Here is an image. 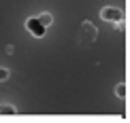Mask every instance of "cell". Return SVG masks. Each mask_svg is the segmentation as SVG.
I'll return each instance as SVG.
<instances>
[{
  "label": "cell",
  "mask_w": 130,
  "mask_h": 123,
  "mask_svg": "<svg viewBox=\"0 0 130 123\" xmlns=\"http://www.w3.org/2000/svg\"><path fill=\"white\" fill-rule=\"evenodd\" d=\"M41 23H43V26H49V23H51V15H47V13L41 15Z\"/></svg>",
  "instance_id": "obj_3"
},
{
  "label": "cell",
  "mask_w": 130,
  "mask_h": 123,
  "mask_svg": "<svg viewBox=\"0 0 130 123\" xmlns=\"http://www.w3.org/2000/svg\"><path fill=\"white\" fill-rule=\"evenodd\" d=\"M102 17H113V19H120V11H113V9H105V11H102Z\"/></svg>",
  "instance_id": "obj_2"
},
{
  "label": "cell",
  "mask_w": 130,
  "mask_h": 123,
  "mask_svg": "<svg viewBox=\"0 0 130 123\" xmlns=\"http://www.w3.org/2000/svg\"><path fill=\"white\" fill-rule=\"evenodd\" d=\"M7 74H9L7 70H2V68H0V79H7Z\"/></svg>",
  "instance_id": "obj_4"
},
{
  "label": "cell",
  "mask_w": 130,
  "mask_h": 123,
  "mask_svg": "<svg viewBox=\"0 0 130 123\" xmlns=\"http://www.w3.org/2000/svg\"><path fill=\"white\" fill-rule=\"evenodd\" d=\"M28 30H30V32H34L36 36H41V34H43V28H41L39 23H36V21H32V19L28 21Z\"/></svg>",
  "instance_id": "obj_1"
}]
</instances>
